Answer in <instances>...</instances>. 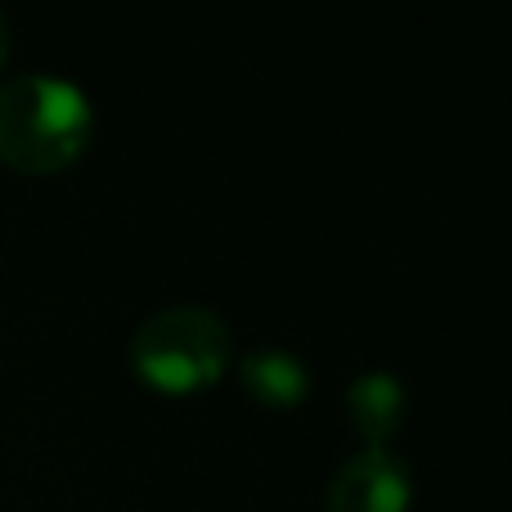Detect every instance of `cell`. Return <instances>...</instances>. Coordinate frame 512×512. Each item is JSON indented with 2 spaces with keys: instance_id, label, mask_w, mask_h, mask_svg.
<instances>
[{
  "instance_id": "cell-1",
  "label": "cell",
  "mask_w": 512,
  "mask_h": 512,
  "mask_svg": "<svg viewBox=\"0 0 512 512\" xmlns=\"http://www.w3.org/2000/svg\"><path fill=\"white\" fill-rule=\"evenodd\" d=\"M95 140V104L81 86L27 72L0 86V162L23 176L68 171Z\"/></svg>"
},
{
  "instance_id": "cell-2",
  "label": "cell",
  "mask_w": 512,
  "mask_h": 512,
  "mask_svg": "<svg viewBox=\"0 0 512 512\" xmlns=\"http://www.w3.org/2000/svg\"><path fill=\"white\" fill-rule=\"evenodd\" d=\"M135 378L162 396H198L216 387L234 364V337L216 310L167 306L140 319L126 346Z\"/></svg>"
},
{
  "instance_id": "cell-3",
  "label": "cell",
  "mask_w": 512,
  "mask_h": 512,
  "mask_svg": "<svg viewBox=\"0 0 512 512\" xmlns=\"http://www.w3.org/2000/svg\"><path fill=\"white\" fill-rule=\"evenodd\" d=\"M414 472L396 450H355L328 481V512H409Z\"/></svg>"
},
{
  "instance_id": "cell-4",
  "label": "cell",
  "mask_w": 512,
  "mask_h": 512,
  "mask_svg": "<svg viewBox=\"0 0 512 512\" xmlns=\"http://www.w3.org/2000/svg\"><path fill=\"white\" fill-rule=\"evenodd\" d=\"M346 418L364 450H391V436L405 423V387L396 373L369 369L346 387Z\"/></svg>"
},
{
  "instance_id": "cell-5",
  "label": "cell",
  "mask_w": 512,
  "mask_h": 512,
  "mask_svg": "<svg viewBox=\"0 0 512 512\" xmlns=\"http://www.w3.org/2000/svg\"><path fill=\"white\" fill-rule=\"evenodd\" d=\"M239 382L265 409H297L310 396L306 360L297 351H283V346H256V351L239 355Z\"/></svg>"
},
{
  "instance_id": "cell-6",
  "label": "cell",
  "mask_w": 512,
  "mask_h": 512,
  "mask_svg": "<svg viewBox=\"0 0 512 512\" xmlns=\"http://www.w3.org/2000/svg\"><path fill=\"white\" fill-rule=\"evenodd\" d=\"M5 59H9V23L0 18V68H5Z\"/></svg>"
}]
</instances>
